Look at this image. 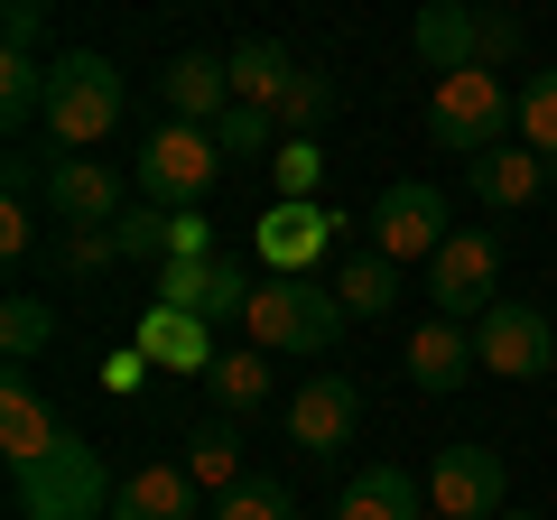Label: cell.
Returning a JSON list of instances; mask_svg holds the SVG:
<instances>
[{
	"instance_id": "obj_1",
	"label": "cell",
	"mask_w": 557,
	"mask_h": 520,
	"mask_svg": "<svg viewBox=\"0 0 557 520\" xmlns=\"http://www.w3.org/2000/svg\"><path fill=\"white\" fill-rule=\"evenodd\" d=\"M121 112H131V84H121V65L102 57V47H57V57H47V131H57L75 159H94V149L112 140Z\"/></svg>"
},
{
	"instance_id": "obj_2",
	"label": "cell",
	"mask_w": 557,
	"mask_h": 520,
	"mask_svg": "<svg viewBox=\"0 0 557 520\" xmlns=\"http://www.w3.org/2000/svg\"><path fill=\"white\" fill-rule=\"evenodd\" d=\"M511 131H520V94H502L493 65H465V75L428 84V140L456 149L465 168L493 159V149H511Z\"/></svg>"
},
{
	"instance_id": "obj_3",
	"label": "cell",
	"mask_w": 557,
	"mask_h": 520,
	"mask_svg": "<svg viewBox=\"0 0 557 520\" xmlns=\"http://www.w3.org/2000/svg\"><path fill=\"white\" fill-rule=\"evenodd\" d=\"M112 493L121 483L102 474V456L84 437H65L47 465H28V474H10V502H20V520H112Z\"/></svg>"
},
{
	"instance_id": "obj_4",
	"label": "cell",
	"mask_w": 557,
	"mask_h": 520,
	"mask_svg": "<svg viewBox=\"0 0 557 520\" xmlns=\"http://www.w3.org/2000/svg\"><path fill=\"white\" fill-rule=\"evenodd\" d=\"M251 344L260 354H335V335H344V298L335 288H317V280H260V298H251Z\"/></svg>"
},
{
	"instance_id": "obj_5",
	"label": "cell",
	"mask_w": 557,
	"mask_h": 520,
	"mask_svg": "<svg viewBox=\"0 0 557 520\" xmlns=\"http://www.w3.org/2000/svg\"><path fill=\"white\" fill-rule=\"evenodd\" d=\"M428 298H437V317L483 325V317L502 307V233H483V223H456V242L428 260Z\"/></svg>"
},
{
	"instance_id": "obj_6",
	"label": "cell",
	"mask_w": 557,
	"mask_h": 520,
	"mask_svg": "<svg viewBox=\"0 0 557 520\" xmlns=\"http://www.w3.org/2000/svg\"><path fill=\"white\" fill-rule=\"evenodd\" d=\"M223 177V149L214 131H196V121H168L159 140L139 149V196L159 205V214H186V205H205V186Z\"/></svg>"
},
{
	"instance_id": "obj_7",
	"label": "cell",
	"mask_w": 557,
	"mask_h": 520,
	"mask_svg": "<svg viewBox=\"0 0 557 520\" xmlns=\"http://www.w3.org/2000/svg\"><path fill=\"white\" fill-rule=\"evenodd\" d=\"M446 242H456V223H446V196L428 177H399L372 196V251L381 260H437Z\"/></svg>"
},
{
	"instance_id": "obj_8",
	"label": "cell",
	"mask_w": 557,
	"mask_h": 520,
	"mask_svg": "<svg viewBox=\"0 0 557 520\" xmlns=\"http://www.w3.org/2000/svg\"><path fill=\"white\" fill-rule=\"evenodd\" d=\"M251 298H260V280L242 270V260H168V270H159V298H149V307H177V317L233 325V317H251Z\"/></svg>"
},
{
	"instance_id": "obj_9",
	"label": "cell",
	"mask_w": 557,
	"mask_h": 520,
	"mask_svg": "<svg viewBox=\"0 0 557 520\" xmlns=\"http://www.w3.org/2000/svg\"><path fill=\"white\" fill-rule=\"evenodd\" d=\"M502 493H511L502 446H446L428 465V511L437 520H502Z\"/></svg>"
},
{
	"instance_id": "obj_10",
	"label": "cell",
	"mask_w": 557,
	"mask_h": 520,
	"mask_svg": "<svg viewBox=\"0 0 557 520\" xmlns=\"http://www.w3.org/2000/svg\"><path fill=\"white\" fill-rule=\"evenodd\" d=\"M354 428H362V381L354 372L298 381V400H288V446H298V456H344Z\"/></svg>"
},
{
	"instance_id": "obj_11",
	"label": "cell",
	"mask_w": 557,
	"mask_h": 520,
	"mask_svg": "<svg viewBox=\"0 0 557 520\" xmlns=\"http://www.w3.org/2000/svg\"><path fill=\"white\" fill-rule=\"evenodd\" d=\"M474 362H483V372H502V381H539L557 362V335H548V317H539L530 298H502L493 317L474 325Z\"/></svg>"
},
{
	"instance_id": "obj_12",
	"label": "cell",
	"mask_w": 557,
	"mask_h": 520,
	"mask_svg": "<svg viewBox=\"0 0 557 520\" xmlns=\"http://www.w3.org/2000/svg\"><path fill=\"white\" fill-rule=\"evenodd\" d=\"M38 205L65 223V233H112V223L131 214V186H121L102 159H57V168H47V196H38Z\"/></svg>"
},
{
	"instance_id": "obj_13",
	"label": "cell",
	"mask_w": 557,
	"mask_h": 520,
	"mask_svg": "<svg viewBox=\"0 0 557 520\" xmlns=\"http://www.w3.org/2000/svg\"><path fill=\"white\" fill-rule=\"evenodd\" d=\"M335 223H344V214H325V205H270V214L251 223L260 270H270V280H307V270L335 251Z\"/></svg>"
},
{
	"instance_id": "obj_14",
	"label": "cell",
	"mask_w": 557,
	"mask_h": 520,
	"mask_svg": "<svg viewBox=\"0 0 557 520\" xmlns=\"http://www.w3.org/2000/svg\"><path fill=\"white\" fill-rule=\"evenodd\" d=\"M57 446H65L57 409L38 400V381H28V372H10V381H0V456H10V474H28V465H47Z\"/></svg>"
},
{
	"instance_id": "obj_15",
	"label": "cell",
	"mask_w": 557,
	"mask_h": 520,
	"mask_svg": "<svg viewBox=\"0 0 557 520\" xmlns=\"http://www.w3.org/2000/svg\"><path fill=\"white\" fill-rule=\"evenodd\" d=\"M112 520H214V502L186 483V465H131L112 493Z\"/></svg>"
},
{
	"instance_id": "obj_16",
	"label": "cell",
	"mask_w": 557,
	"mask_h": 520,
	"mask_svg": "<svg viewBox=\"0 0 557 520\" xmlns=\"http://www.w3.org/2000/svg\"><path fill=\"white\" fill-rule=\"evenodd\" d=\"M409 381L428 391V400L465 391V381H474V325H456V317H428V325L409 335Z\"/></svg>"
},
{
	"instance_id": "obj_17",
	"label": "cell",
	"mask_w": 557,
	"mask_h": 520,
	"mask_svg": "<svg viewBox=\"0 0 557 520\" xmlns=\"http://www.w3.org/2000/svg\"><path fill=\"white\" fill-rule=\"evenodd\" d=\"M131 344L149 354V372H196V381H205V372L223 362V354H214V325H205V317H177V307H149Z\"/></svg>"
},
{
	"instance_id": "obj_18",
	"label": "cell",
	"mask_w": 557,
	"mask_h": 520,
	"mask_svg": "<svg viewBox=\"0 0 557 520\" xmlns=\"http://www.w3.org/2000/svg\"><path fill=\"white\" fill-rule=\"evenodd\" d=\"M159 94H168V112H177V121L214 131V121L233 112V57H205V47H196V57H177L159 75Z\"/></svg>"
},
{
	"instance_id": "obj_19",
	"label": "cell",
	"mask_w": 557,
	"mask_h": 520,
	"mask_svg": "<svg viewBox=\"0 0 557 520\" xmlns=\"http://www.w3.org/2000/svg\"><path fill=\"white\" fill-rule=\"evenodd\" d=\"M409 47L428 57V75H465V65H483V20L465 0H428L418 28H409Z\"/></svg>"
},
{
	"instance_id": "obj_20",
	"label": "cell",
	"mask_w": 557,
	"mask_h": 520,
	"mask_svg": "<svg viewBox=\"0 0 557 520\" xmlns=\"http://www.w3.org/2000/svg\"><path fill=\"white\" fill-rule=\"evenodd\" d=\"M186 483H196L205 502H233L242 483H251V465H242V428L233 419H214V428H196V437H186Z\"/></svg>"
},
{
	"instance_id": "obj_21",
	"label": "cell",
	"mask_w": 557,
	"mask_h": 520,
	"mask_svg": "<svg viewBox=\"0 0 557 520\" xmlns=\"http://www.w3.org/2000/svg\"><path fill=\"white\" fill-rule=\"evenodd\" d=\"M557 186V168L539 159V149H493V159H474V196L493 205V214H511V205H530V196H548Z\"/></svg>"
},
{
	"instance_id": "obj_22",
	"label": "cell",
	"mask_w": 557,
	"mask_h": 520,
	"mask_svg": "<svg viewBox=\"0 0 557 520\" xmlns=\"http://www.w3.org/2000/svg\"><path fill=\"white\" fill-rule=\"evenodd\" d=\"M288 84H298V57H288L278 38H251V47H233V102H251V112H270V121H278Z\"/></svg>"
},
{
	"instance_id": "obj_23",
	"label": "cell",
	"mask_w": 557,
	"mask_h": 520,
	"mask_svg": "<svg viewBox=\"0 0 557 520\" xmlns=\"http://www.w3.org/2000/svg\"><path fill=\"white\" fill-rule=\"evenodd\" d=\"M335 520H428V511H418V483L399 474V465H362V474L344 483Z\"/></svg>"
},
{
	"instance_id": "obj_24",
	"label": "cell",
	"mask_w": 557,
	"mask_h": 520,
	"mask_svg": "<svg viewBox=\"0 0 557 520\" xmlns=\"http://www.w3.org/2000/svg\"><path fill=\"white\" fill-rule=\"evenodd\" d=\"M28 121H47V57L0 47V131H28Z\"/></svg>"
},
{
	"instance_id": "obj_25",
	"label": "cell",
	"mask_w": 557,
	"mask_h": 520,
	"mask_svg": "<svg viewBox=\"0 0 557 520\" xmlns=\"http://www.w3.org/2000/svg\"><path fill=\"white\" fill-rule=\"evenodd\" d=\"M335 298H344V317H391V298H399V260L354 251V260L335 270Z\"/></svg>"
},
{
	"instance_id": "obj_26",
	"label": "cell",
	"mask_w": 557,
	"mask_h": 520,
	"mask_svg": "<svg viewBox=\"0 0 557 520\" xmlns=\"http://www.w3.org/2000/svg\"><path fill=\"white\" fill-rule=\"evenodd\" d=\"M47 344H57V307L47 298H10L0 307V362H10V372H28Z\"/></svg>"
},
{
	"instance_id": "obj_27",
	"label": "cell",
	"mask_w": 557,
	"mask_h": 520,
	"mask_svg": "<svg viewBox=\"0 0 557 520\" xmlns=\"http://www.w3.org/2000/svg\"><path fill=\"white\" fill-rule=\"evenodd\" d=\"M205 391H214L223 409H260L270 400V354H260V344H233V354L205 372Z\"/></svg>"
},
{
	"instance_id": "obj_28",
	"label": "cell",
	"mask_w": 557,
	"mask_h": 520,
	"mask_svg": "<svg viewBox=\"0 0 557 520\" xmlns=\"http://www.w3.org/2000/svg\"><path fill=\"white\" fill-rule=\"evenodd\" d=\"M520 149H539V159L557 168V65H539V75L520 84Z\"/></svg>"
},
{
	"instance_id": "obj_29",
	"label": "cell",
	"mask_w": 557,
	"mask_h": 520,
	"mask_svg": "<svg viewBox=\"0 0 557 520\" xmlns=\"http://www.w3.org/2000/svg\"><path fill=\"white\" fill-rule=\"evenodd\" d=\"M335 112V75H317V65H298V84H288V102H278V131L288 140H317V121Z\"/></svg>"
},
{
	"instance_id": "obj_30",
	"label": "cell",
	"mask_w": 557,
	"mask_h": 520,
	"mask_svg": "<svg viewBox=\"0 0 557 520\" xmlns=\"http://www.w3.org/2000/svg\"><path fill=\"white\" fill-rule=\"evenodd\" d=\"M278 121L270 112H251V102H233V112H223L214 121V149H223V168H233V159H278Z\"/></svg>"
},
{
	"instance_id": "obj_31",
	"label": "cell",
	"mask_w": 557,
	"mask_h": 520,
	"mask_svg": "<svg viewBox=\"0 0 557 520\" xmlns=\"http://www.w3.org/2000/svg\"><path fill=\"white\" fill-rule=\"evenodd\" d=\"M214 520H298V493H288L278 474H251L233 502H214Z\"/></svg>"
},
{
	"instance_id": "obj_32",
	"label": "cell",
	"mask_w": 557,
	"mask_h": 520,
	"mask_svg": "<svg viewBox=\"0 0 557 520\" xmlns=\"http://www.w3.org/2000/svg\"><path fill=\"white\" fill-rule=\"evenodd\" d=\"M325 186V149L317 140H278V205H317Z\"/></svg>"
},
{
	"instance_id": "obj_33",
	"label": "cell",
	"mask_w": 557,
	"mask_h": 520,
	"mask_svg": "<svg viewBox=\"0 0 557 520\" xmlns=\"http://www.w3.org/2000/svg\"><path fill=\"white\" fill-rule=\"evenodd\" d=\"M112 251H121V260H159V270H168V214H159V205L121 214V223H112Z\"/></svg>"
},
{
	"instance_id": "obj_34",
	"label": "cell",
	"mask_w": 557,
	"mask_h": 520,
	"mask_svg": "<svg viewBox=\"0 0 557 520\" xmlns=\"http://www.w3.org/2000/svg\"><path fill=\"white\" fill-rule=\"evenodd\" d=\"M168 260H223V251H214V223H205V205L168 214Z\"/></svg>"
},
{
	"instance_id": "obj_35",
	"label": "cell",
	"mask_w": 557,
	"mask_h": 520,
	"mask_svg": "<svg viewBox=\"0 0 557 520\" xmlns=\"http://www.w3.org/2000/svg\"><path fill=\"white\" fill-rule=\"evenodd\" d=\"M474 20H483V65L502 75V65L520 57V20H511V10H474Z\"/></svg>"
},
{
	"instance_id": "obj_36",
	"label": "cell",
	"mask_w": 557,
	"mask_h": 520,
	"mask_svg": "<svg viewBox=\"0 0 557 520\" xmlns=\"http://www.w3.org/2000/svg\"><path fill=\"white\" fill-rule=\"evenodd\" d=\"M0 38L20 47V57H38V38H47V10H38V0H10V10H0Z\"/></svg>"
},
{
	"instance_id": "obj_37",
	"label": "cell",
	"mask_w": 557,
	"mask_h": 520,
	"mask_svg": "<svg viewBox=\"0 0 557 520\" xmlns=\"http://www.w3.org/2000/svg\"><path fill=\"white\" fill-rule=\"evenodd\" d=\"M139 381H149V354H139V344H121V354H102V391H112V400H131Z\"/></svg>"
},
{
	"instance_id": "obj_38",
	"label": "cell",
	"mask_w": 557,
	"mask_h": 520,
	"mask_svg": "<svg viewBox=\"0 0 557 520\" xmlns=\"http://www.w3.org/2000/svg\"><path fill=\"white\" fill-rule=\"evenodd\" d=\"M28 242H38V223H28V205H0V251L28 260Z\"/></svg>"
},
{
	"instance_id": "obj_39",
	"label": "cell",
	"mask_w": 557,
	"mask_h": 520,
	"mask_svg": "<svg viewBox=\"0 0 557 520\" xmlns=\"http://www.w3.org/2000/svg\"><path fill=\"white\" fill-rule=\"evenodd\" d=\"M65 260H75V270H102V260H121V251H112V233H75Z\"/></svg>"
},
{
	"instance_id": "obj_40",
	"label": "cell",
	"mask_w": 557,
	"mask_h": 520,
	"mask_svg": "<svg viewBox=\"0 0 557 520\" xmlns=\"http://www.w3.org/2000/svg\"><path fill=\"white\" fill-rule=\"evenodd\" d=\"M502 520H539V511H502Z\"/></svg>"
},
{
	"instance_id": "obj_41",
	"label": "cell",
	"mask_w": 557,
	"mask_h": 520,
	"mask_svg": "<svg viewBox=\"0 0 557 520\" xmlns=\"http://www.w3.org/2000/svg\"><path fill=\"white\" fill-rule=\"evenodd\" d=\"M428 520H437V511H428Z\"/></svg>"
}]
</instances>
